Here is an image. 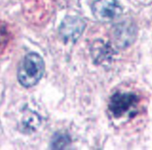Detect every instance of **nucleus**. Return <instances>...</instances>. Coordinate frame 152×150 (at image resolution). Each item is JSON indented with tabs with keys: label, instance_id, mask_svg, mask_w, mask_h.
Segmentation results:
<instances>
[{
	"label": "nucleus",
	"instance_id": "f257e3e1",
	"mask_svg": "<svg viewBox=\"0 0 152 150\" xmlns=\"http://www.w3.org/2000/svg\"><path fill=\"white\" fill-rule=\"evenodd\" d=\"M45 62L36 52H31L25 56L19 65L17 78L25 88H31L38 84L45 73Z\"/></svg>",
	"mask_w": 152,
	"mask_h": 150
},
{
	"label": "nucleus",
	"instance_id": "f03ea898",
	"mask_svg": "<svg viewBox=\"0 0 152 150\" xmlns=\"http://www.w3.org/2000/svg\"><path fill=\"white\" fill-rule=\"evenodd\" d=\"M140 102V97L132 92H117L111 97L108 111L115 118L124 116L134 117Z\"/></svg>",
	"mask_w": 152,
	"mask_h": 150
},
{
	"label": "nucleus",
	"instance_id": "7ed1b4c3",
	"mask_svg": "<svg viewBox=\"0 0 152 150\" xmlns=\"http://www.w3.org/2000/svg\"><path fill=\"white\" fill-rule=\"evenodd\" d=\"M86 23L78 16H66L59 28L60 38L65 43H75L83 34Z\"/></svg>",
	"mask_w": 152,
	"mask_h": 150
},
{
	"label": "nucleus",
	"instance_id": "20e7f679",
	"mask_svg": "<svg viewBox=\"0 0 152 150\" xmlns=\"http://www.w3.org/2000/svg\"><path fill=\"white\" fill-rule=\"evenodd\" d=\"M91 10L96 20L103 23L112 22L123 13V8L117 0H96Z\"/></svg>",
	"mask_w": 152,
	"mask_h": 150
},
{
	"label": "nucleus",
	"instance_id": "39448f33",
	"mask_svg": "<svg viewBox=\"0 0 152 150\" xmlns=\"http://www.w3.org/2000/svg\"><path fill=\"white\" fill-rule=\"evenodd\" d=\"M114 40L117 47L123 48L130 45L136 37V29L133 24L121 23L114 27Z\"/></svg>",
	"mask_w": 152,
	"mask_h": 150
},
{
	"label": "nucleus",
	"instance_id": "423d86ee",
	"mask_svg": "<svg viewBox=\"0 0 152 150\" xmlns=\"http://www.w3.org/2000/svg\"><path fill=\"white\" fill-rule=\"evenodd\" d=\"M113 52V48L104 44L102 41H96L92 45V56L96 63H102L107 59L111 58L114 55Z\"/></svg>",
	"mask_w": 152,
	"mask_h": 150
},
{
	"label": "nucleus",
	"instance_id": "0eeeda50",
	"mask_svg": "<svg viewBox=\"0 0 152 150\" xmlns=\"http://www.w3.org/2000/svg\"><path fill=\"white\" fill-rule=\"evenodd\" d=\"M22 132L25 133H31L38 129L41 124V117L34 111L28 110L26 111L22 120Z\"/></svg>",
	"mask_w": 152,
	"mask_h": 150
},
{
	"label": "nucleus",
	"instance_id": "6e6552de",
	"mask_svg": "<svg viewBox=\"0 0 152 150\" xmlns=\"http://www.w3.org/2000/svg\"><path fill=\"white\" fill-rule=\"evenodd\" d=\"M71 139L68 134L57 132L52 138L50 148L53 149H63L71 143Z\"/></svg>",
	"mask_w": 152,
	"mask_h": 150
},
{
	"label": "nucleus",
	"instance_id": "1a4fd4ad",
	"mask_svg": "<svg viewBox=\"0 0 152 150\" xmlns=\"http://www.w3.org/2000/svg\"><path fill=\"white\" fill-rule=\"evenodd\" d=\"M8 41V33L4 25L0 24V50H2Z\"/></svg>",
	"mask_w": 152,
	"mask_h": 150
}]
</instances>
